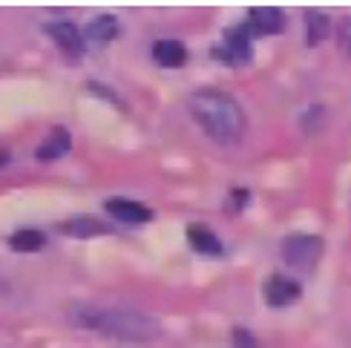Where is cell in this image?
<instances>
[{
	"mask_svg": "<svg viewBox=\"0 0 351 348\" xmlns=\"http://www.w3.org/2000/svg\"><path fill=\"white\" fill-rule=\"evenodd\" d=\"M190 112L216 144H237L245 136V112L237 104V98L222 90H210V86L196 90L190 95Z\"/></svg>",
	"mask_w": 351,
	"mask_h": 348,
	"instance_id": "1",
	"label": "cell"
},
{
	"mask_svg": "<svg viewBox=\"0 0 351 348\" xmlns=\"http://www.w3.org/2000/svg\"><path fill=\"white\" fill-rule=\"evenodd\" d=\"M233 348H259V343L254 340L251 331L237 328V331H233Z\"/></svg>",
	"mask_w": 351,
	"mask_h": 348,
	"instance_id": "17",
	"label": "cell"
},
{
	"mask_svg": "<svg viewBox=\"0 0 351 348\" xmlns=\"http://www.w3.org/2000/svg\"><path fill=\"white\" fill-rule=\"evenodd\" d=\"M72 323L84 328L101 331L121 340H153L158 337V323L138 311H119V308H72Z\"/></svg>",
	"mask_w": 351,
	"mask_h": 348,
	"instance_id": "2",
	"label": "cell"
},
{
	"mask_svg": "<svg viewBox=\"0 0 351 348\" xmlns=\"http://www.w3.org/2000/svg\"><path fill=\"white\" fill-rule=\"evenodd\" d=\"M47 32H49V38H52L66 55H72V58H81V55H84V40H86V38L78 32L75 23H69V21H55V23L47 26Z\"/></svg>",
	"mask_w": 351,
	"mask_h": 348,
	"instance_id": "4",
	"label": "cell"
},
{
	"mask_svg": "<svg viewBox=\"0 0 351 348\" xmlns=\"http://www.w3.org/2000/svg\"><path fill=\"white\" fill-rule=\"evenodd\" d=\"M153 58L162 66H182L187 61V49L179 40H158L153 47Z\"/></svg>",
	"mask_w": 351,
	"mask_h": 348,
	"instance_id": "12",
	"label": "cell"
},
{
	"mask_svg": "<svg viewBox=\"0 0 351 348\" xmlns=\"http://www.w3.org/2000/svg\"><path fill=\"white\" fill-rule=\"evenodd\" d=\"M107 213H112L115 219H121V222H150L153 219L150 208L138 205V201H127V199L107 201Z\"/></svg>",
	"mask_w": 351,
	"mask_h": 348,
	"instance_id": "9",
	"label": "cell"
},
{
	"mask_svg": "<svg viewBox=\"0 0 351 348\" xmlns=\"http://www.w3.org/2000/svg\"><path fill=\"white\" fill-rule=\"evenodd\" d=\"M225 52L230 61L245 64L251 61V38H247V26H233L225 32Z\"/></svg>",
	"mask_w": 351,
	"mask_h": 348,
	"instance_id": "7",
	"label": "cell"
},
{
	"mask_svg": "<svg viewBox=\"0 0 351 348\" xmlns=\"http://www.w3.org/2000/svg\"><path fill=\"white\" fill-rule=\"evenodd\" d=\"M12 248L14 251H40L43 248V242H47V236L40 234V230H32V227H26V230H18V234H12Z\"/></svg>",
	"mask_w": 351,
	"mask_h": 348,
	"instance_id": "14",
	"label": "cell"
},
{
	"mask_svg": "<svg viewBox=\"0 0 351 348\" xmlns=\"http://www.w3.org/2000/svg\"><path fill=\"white\" fill-rule=\"evenodd\" d=\"M115 35H119V21L110 18V14H101V18H95L90 26H86V43H95V47H101V43L112 40Z\"/></svg>",
	"mask_w": 351,
	"mask_h": 348,
	"instance_id": "11",
	"label": "cell"
},
{
	"mask_svg": "<svg viewBox=\"0 0 351 348\" xmlns=\"http://www.w3.org/2000/svg\"><path fill=\"white\" fill-rule=\"evenodd\" d=\"M187 239H190V245H193V251H199L204 256H219L222 253V242H219V236L204 225H190L187 227Z\"/></svg>",
	"mask_w": 351,
	"mask_h": 348,
	"instance_id": "8",
	"label": "cell"
},
{
	"mask_svg": "<svg viewBox=\"0 0 351 348\" xmlns=\"http://www.w3.org/2000/svg\"><path fill=\"white\" fill-rule=\"evenodd\" d=\"M337 47H340V52H343L346 58H351V18H346V21H343V26H340Z\"/></svg>",
	"mask_w": 351,
	"mask_h": 348,
	"instance_id": "16",
	"label": "cell"
},
{
	"mask_svg": "<svg viewBox=\"0 0 351 348\" xmlns=\"http://www.w3.org/2000/svg\"><path fill=\"white\" fill-rule=\"evenodd\" d=\"M247 26L259 35H276L285 29V14L280 9H268V6H256L247 14Z\"/></svg>",
	"mask_w": 351,
	"mask_h": 348,
	"instance_id": "6",
	"label": "cell"
},
{
	"mask_svg": "<svg viewBox=\"0 0 351 348\" xmlns=\"http://www.w3.org/2000/svg\"><path fill=\"white\" fill-rule=\"evenodd\" d=\"M323 256V239L311 234H294L282 242V259L297 271H311Z\"/></svg>",
	"mask_w": 351,
	"mask_h": 348,
	"instance_id": "3",
	"label": "cell"
},
{
	"mask_svg": "<svg viewBox=\"0 0 351 348\" xmlns=\"http://www.w3.org/2000/svg\"><path fill=\"white\" fill-rule=\"evenodd\" d=\"M64 234L78 236V239L101 236V234H107V225H104V222H98L95 216H75V219H69V222L64 225Z\"/></svg>",
	"mask_w": 351,
	"mask_h": 348,
	"instance_id": "13",
	"label": "cell"
},
{
	"mask_svg": "<svg viewBox=\"0 0 351 348\" xmlns=\"http://www.w3.org/2000/svg\"><path fill=\"white\" fill-rule=\"evenodd\" d=\"M69 144H72V141H69V133H66V129H64V127H55L52 133H49V138L38 147L35 156L40 158V162H52V158H61V156L69 153Z\"/></svg>",
	"mask_w": 351,
	"mask_h": 348,
	"instance_id": "10",
	"label": "cell"
},
{
	"mask_svg": "<svg viewBox=\"0 0 351 348\" xmlns=\"http://www.w3.org/2000/svg\"><path fill=\"white\" fill-rule=\"evenodd\" d=\"M300 299V285L294 279H288V277H271L265 282V302L271 308H285L291 306V302H297Z\"/></svg>",
	"mask_w": 351,
	"mask_h": 348,
	"instance_id": "5",
	"label": "cell"
},
{
	"mask_svg": "<svg viewBox=\"0 0 351 348\" xmlns=\"http://www.w3.org/2000/svg\"><path fill=\"white\" fill-rule=\"evenodd\" d=\"M305 26H308V43L311 47L328 35V18L323 12H308L305 14Z\"/></svg>",
	"mask_w": 351,
	"mask_h": 348,
	"instance_id": "15",
	"label": "cell"
}]
</instances>
